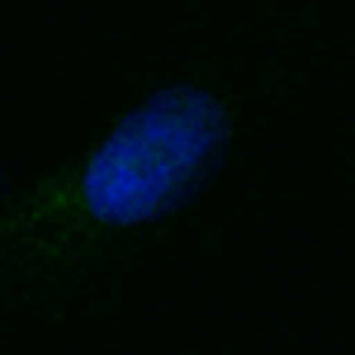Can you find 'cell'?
Returning a JSON list of instances; mask_svg holds the SVG:
<instances>
[{
	"label": "cell",
	"mask_w": 355,
	"mask_h": 355,
	"mask_svg": "<svg viewBox=\"0 0 355 355\" xmlns=\"http://www.w3.org/2000/svg\"><path fill=\"white\" fill-rule=\"evenodd\" d=\"M346 62L341 0H180L105 123L0 190V341L114 322L162 266L218 237Z\"/></svg>",
	"instance_id": "6da1fadb"
},
{
	"label": "cell",
	"mask_w": 355,
	"mask_h": 355,
	"mask_svg": "<svg viewBox=\"0 0 355 355\" xmlns=\"http://www.w3.org/2000/svg\"><path fill=\"white\" fill-rule=\"evenodd\" d=\"M341 157H346V166L355 171V128H351V137H346V147H341Z\"/></svg>",
	"instance_id": "7a4b0ae2"
}]
</instances>
